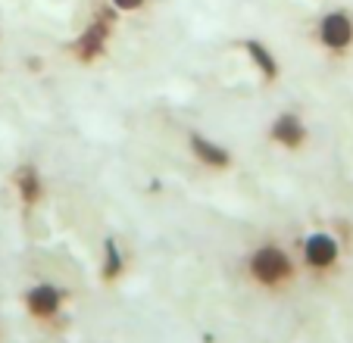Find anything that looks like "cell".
Masks as SVG:
<instances>
[{
    "instance_id": "6da1fadb",
    "label": "cell",
    "mask_w": 353,
    "mask_h": 343,
    "mask_svg": "<svg viewBox=\"0 0 353 343\" xmlns=\"http://www.w3.org/2000/svg\"><path fill=\"white\" fill-rule=\"evenodd\" d=\"M250 271H254V278L263 281V284H279V281L288 278L291 262H288V256L281 250H275V247H263V250H256L254 259H250Z\"/></svg>"
},
{
    "instance_id": "7a4b0ae2",
    "label": "cell",
    "mask_w": 353,
    "mask_h": 343,
    "mask_svg": "<svg viewBox=\"0 0 353 343\" xmlns=\"http://www.w3.org/2000/svg\"><path fill=\"white\" fill-rule=\"evenodd\" d=\"M319 41L332 50H344L353 41V19L344 13V10H334V13L322 16L319 22Z\"/></svg>"
},
{
    "instance_id": "3957f363",
    "label": "cell",
    "mask_w": 353,
    "mask_h": 343,
    "mask_svg": "<svg viewBox=\"0 0 353 343\" xmlns=\"http://www.w3.org/2000/svg\"><path fill=\"white\" fill-rule=\"evenodd\" d=\"M272 138L279 141V144H285V147H297V144H303L307 132H303V125H300L297 116L285 112V116H279V119H275V125H272Z\"/></svg>"
},
{
    "instance_id": "277c9868",
    "label": "cell",
    "mask_w": 353,
    "mask_h": 343,
    "mask_svg": "<svg viewBox=\"0 0 353 343\" xmlns=\"http://www.w3.org/2000/svg\"><path fill=\"white\" fill-rule=\"evenodd\" d=\"M103 44H107V25H103V22H94V25L79 38L75 53H79L81 60H94V56L103 50Z\"/></svg>"
},
{
    "instance_id": "5b68a950",
    "label": "cell",
    "mask_w": 353,
    "mask_h": 343,
    "mask_svg": "<svg viewBox=\"0 0 353 343\" xmlns=\"http://www.w3.org/2000/svg\"><path fill=\"white\" fill-rule=\"evenodd\" d=\"M334 256H338V247H334V240L328 238V234H313V238L307 240V259L310 265H332Z\"/></svg>"
},
{
    "instance_id": "8992f818",
    "label": "cell",
    "mask_w": 353,
    "mask_h": 343,
    "mask_svg": "<svg viewBox=\"0 0 353 343\" xmlns=\"http://www.w3.org/2000/svg\"><path fill=\"white\" fill-rule=\"evenodd\" d=\"M28 309L34 312V315H54L57 309H60V293L54 291V287H47V284H41V287H34L32 293H28Z\"/></svg>"
},
{
    "instance_id": "52a82bcc",
    "label": "cell",
    "mask_w": 353,
    "mask_h": 343,
    "mask_svg": "<svg viewBox=\"0 0 353 343\" xmlns=\"http://www.w3.org/2000/svg\"><path fill=\"white\" fill-rule=\"evenodd\" d=\"M244 47H247V53H250V60L260 66V72L266 75V79H275V75H279V63H275V56L260 44V41H247Z\"/></svg>"
},
{
    "instance_id": "ba28073f",
    "label": "cell",
    "mask_w": 353,
    "mask_h": 343,
    "mask_svg": "<svg viewBox=\"0 0 353 343\" xmlns=\"http://www.w3.org/2000/svg\"><path fill=\"white\" fill-rule=\"evenodd\" d=\"M191 147H194V153H197L203 163H210V165H228V153L222 150V147H216L213 141L197 138V134H194V138H191Z\"/></svg>"
},
{
    "instance_id": "9c48e42d",
    "label": "cell",
    "mask_w": 353,
    "mask_h": 343,
    "mask_svg": "<svg viewBox=\"0 0 353 343\" xmlns=\"http://www.w3.org/2000/svg\"><path fill=\"white\" fill-rule=\"evenodd\" d=\"M16 185H19V194H22V200H26V203H34V200H38L41 181H38V175H34V169H22L19 178H16Z\"/></svg>"
},
{
    "instance_id": "30bf717a",
    "label": "cell",
    "mask_w": 353,
    "mask_h": 343,
    "mask_svg": "<svg viewBox=\"0 0 353 343\" xmlns=\"http://www.w3.org/2000/svg\"><path fill=\"white\" fill-rule=\"evenodd\" d=\"M107 253H110V262H107V271H103V275H107V278H116V271H119L122 259H119V253H116L113 244H107Z\"/></svg>"
},
{
    "instance_id": "8fae6325",
    "label": "cell",
    "mask_w": 353,
    "mask_h": 343,
    "mask_svg": "<svg viewBox=\"0 0 353 343\" xmlns=\"http://www.w3.org/2000/svg\"><path fill=\"white\" fill-rule=\"evenodd\" d=\"M119 10H125V13H132V10H141L144 7V0H113Z\"/></svg>"
}]
</instances>
